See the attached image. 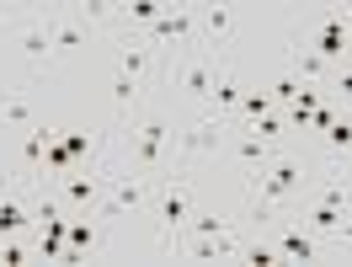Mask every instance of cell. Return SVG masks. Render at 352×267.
Here are the masks:
<instances>
[{
  "label": "cell",
  "instance_id": "obj_19",
  "mask_svg": "<svg viewBox=\"0 0 352 267\" xmlns=\"http://www.w3.org/2000/svg\"><path fill=\"white\" fill-rule=\"evenodd\" d=\"M235 32V6H198V43L219 48Z\"/></svg>",
  "mask_w": 352,
  "mask_h": 267
},
{
  "label": "cell",
  "instance_id": "obj_11",
  "mask_svg": "<svg viewBox=\"0 0 352 267\" xmlns=\"http://www.w3.org/2000/svg\"><path fill=\"white\" fill-rule=\"evenodd\" d=\"M107 182H112V171H91V166H75L69 177H59L48 193L65 203L69 214H91L96 203H102V193H107Z\"/></svg>",
  "mask_w": 352,
  "mask_h": 267
},
{
  "label": "cell",
  "instance_id": "obj_6",
  "mask_svg": "<svg viewBox=\"0 0 352 267\" xmlns=\"http://www.w3.org/2000/svg\"><path fill=\"white\" fill-rule=\"evenodd\" d=\"M11 38H16V59H22L27 81H38L59 65L54 59V38H48V11H27V17H11Z\"/></svg>",
  "mask_w": 352,
  "mask_h": 267
},
{
  "label": "cell",
  "instance_id": "obj_14",
  "mask_svg": "<svg viewBox=\"0 0 352 267\" xmlns=\"http://www.w3.org/2000/svg\"><path fill=\"white\" fill-rule=\"evenodd\" d=\"M32 230H38V198L27 193V182H16V187L0 182V241L32 235Z\"/></svg>",
  "mask_w": 352,
  "mask_h": 267
},
{
  "label": "cell",
  "instance_id": "obj_24",
  "mask_svg": "<svg viewBox=\"0 0 352 267\" xmlns=\"http://www.w3.org/2000/svg\"><path fill=\"white\" fill-rule=\"evenodd\" d=\"M299 91H305V81H299V75H294V70H278V75H272V86H267V96H272V107H294V96H299Z\"/></svg>",
  "mask_w": 352,
  "mask_h": 267
},
{
  "label": "cell",
  "instance_id": "obj_8",
  "mask_svg": "<svg viewBox=\"0 0 352 267\" xmlns=\"http://www.w3.org/2000/svg\"><path fill=\"white\" fill-rule=\"evenodd\" d=\"M224 139H230V123L224 118H208V112H187L182 118V129H176V166H187V160H219Z\"/></svg>",
  "mask_w": 352,
  "mask_h": 267
},
{
  "label": "cell",
  "instance_id": "obj_13",
  "mask_svg": "<svg viewBox=\"0 0 352 267\" xmlns=\"http://www.w3.org/2000/svg\"><path fill=\"white\" fill-rule=\"evenodd\" d=\"M59 139V123H32V129L22 134V145H16V182H27V187H43V156L48 145Z\"/></svg>",
  "mask_w": 352,
  "mask_h": 267
},
{
  "label": "cell",
  "instance_id": "obj_5",
  "mask_svg": "<svg viewBox=\"0 0 352 267\" xmlns=\"http://www.w3.org/2000/svg\"><path fill=\"white\" fill-rule=\"evenodd\" d=\"M299 48H309V54H320L331 70L347 65L352 59V32H347V6H326V11H315L305 22V32L294 38Z\"/></svg>",
  "mask_w": 352,
  "mask_h": 267
},
{
  "label": "cell",
  "instance_id": "obj_3",
  "mask_svg": "<svg viewBox=\"0 0 352 267\" xmlns=\"http://www.w3.org/2000/svg\"><path fill=\"white\" fill-rule=\"evenodd\" d=\"M219 59H214V48H182L171 65L160 70V86L176 96V107L182 112H203L208 107V96H214V81H219Z\"/></svg>",
  "mask_w": 352,
  "mask_h": 267
},
{
  "label": "cell",
  "instance_id": "obj_9",
  "mask_svg": "<svg viewBox=\"0 0 352 267\" xmlns=\"http://www.w3.org/2000/svg\"><path fill=\"white\" fill-rule=\"evenodd\" d=\"M144 38L160 48V59H166L171 48L176 54H182V48H198V6H166Z\"/></svg>",
  "mask_w": 352,
  "mask_h": 267
},
{
  "label": "cell",
  "instance_id": "obj_21",
  "mask_svg": "<svg viewBox=\"0 0 352 267\" xmlns=\"http://www.w3.org/2000/svg\"><path fill=\"white\" fill-rule=\"evenodd\" d=\"M69 257L65 262H80V257H91V251H96V246H102V224H86L80 220V214H69Z\"/></svg>",
  "mask_w": 352,
  "mask_h": 267
},
{
  "label": "cell",
  "instance_id": "obj_10",
  "mask_svg": "<svg viewBox=\"0 0 352 267\" xmlns=\"http://www.w3.org/2000/svg\"><path fill=\"white\" fill-rule=\"evenodd\" d=\"M267 235H272V246L283 251V262H320L331 246L309 230L305 220H294V214H283V220H272L267 224Z\"/></svg>",
  "mask_w": 352,
  "mask_h": 267
},
{
  "label": "cell",
  "instance_id": "obj_30",
  "mask_svg": "<svg viewBox=\"0 0 352 267\" xmlns=\"http://www.w3.org/2000/svg\"><path fill=\"white\" fill-rule=\"evenodd\" d=\"M347 32H352V6H347Z\"/></svg>",
  "mask_w": 352,
  "mask_h": 267
},
{
  "label": "cell",
  "instance_id": "obj_26",
  "mask_svg": "<svg viewBox=\"0 0 352 267\" xmlns=\"http://www.w3.org/2000/svg\"><path fill=\"white\" fill-rule=\"evenodd\" d=\"M326 96H331V102H342V107L352 112V59H347V65H336V70H331Z\"/></svg>",
  "mask_w": 352,
  "mask_h": 267
},
{
  "label": "cell",
  "instance_id": "obj_1",
  "mask_svg": "<svg viewBox=\"0 0 352 267\" xmlns=\"http://www.w3.org/2000/svg\"><path fill=\"white\" fill-rule=\"evenodd\" d=\"M320 171H326V160L315 156V150H299V145L272 150V160H267L262 171L245 182V203H241L245 230H267L272 220L294 214V209H299V198L315 187V177H320Z\"/></svg>",
  "mask_w": 352,
  "mask_h": 267
},
{
  "label": "cell",
  "instance_id": "obj_4",
  "mask_svg": "<svg viewBox=\"0 0 352 267\" xmlns=\"http://www.w3.org/2000/svg\"><path fill=\"white\" fill-rule=\"evenodd\" d=\"M192 209H198V182H192V177L171 171L166 182H155V193H150V220H155V230H160L166 251H171V246H176V235L187 230Z\"/></svg>",
  "mask_w": 352,
  "mask_h": 267
},
{
  "label": "cell",
  "instance_id": "obj_27",
  "mask_svg": "<svg viewBox=\"0 0 352 267\" xmlns=\"http://www.w3.org/2000/svg\"><path fill=\"white\" fill-rule=\"evenodd\" d=\"M38 251H32V235H11V241H0V262L6 267H22V262H32Z\"/></svg>",
  "mask_w": 352,
  "mask_h": 267
},
{
  "label": "cell",
  "instance_id": "obj_29",
  "mask_svg": "<svg viewBox=\"0 0 352 267\" xmlns=\"http://www.w3.org/2000/svg\"><path fill=\"white\" fill-rule=\"evenodd\" d=\"M336 166H342V171H352V150H347V156H342V160H336Z\"/></svg>",
  "mask_w": 352,
  "mask_h": 267
},
{
  "label": "cell",
  "instance_id": "obj_15",
  "mask_svg": "<svg viewBox=\"0 0 352 267\" xmlns=\"http://www.w3.org/2000/svg\"><path fill=\"white\" fill-rule=\"evenodd\" d=\"M112 70L144 81V86H155L160 70H166V59H160V48H155L150 38H118V59H112Z\"/></svg>",
  "mask_w": 352,
  "mask_h": 267
},
{
  "label": "cell",
  "instance_id": "obj_23",
  "mask_svg": "<svg viewBox=\"0 0 352 267\" xmlns=\"http://www.w3.org/2000/svg\"><path fill=\"white\" fill-rule=\"evenodd\" d=\"M0 123H11V129H32V123H38V112H32V96H27V91H6V96H0Z\"/></svg>",
  "mask_w": 352,
  "mask_h": 267
},
{
  "label": "cell",
  "instance_id": "obj_7",
  "mask_svg": "<svg viewBox=\"0 0 352 267\" xmlns=\"http://www.w3.org/2000/svg\"><path fill=\"white\" fill-rule=\"evenodd\" d=\"M150 193H155V182H150V177H133V171H123V177H112V182H107V193H102V203L91 209V220L102 224V230H112V224H123L129 214L150 209Z\"/></svg>",
  "mask_w": 352,
  "mask_h": 267
},
{
  "label": "cell",
  "instance_id": "obj_25",
  "mask_svg": "<svg viewBox=\"0 0 352 267\" xmlns=\"http://www.w3.org/2000/svg\"><path fill=\"white\" fill-rule=\"evenodd\" d=\"M262 112H272V96H267V86H262V91H245V96H241V107H235V118H230V123H256Z\"/></svg>",
  "mask_w": 352,
  "mask_h": 267
},
{
  "label": "cell",
  "instance_id": "obj_22",
  "mask_svg": "<svg viewBox=\"0 0 352 267\" xmlns=\"http://www.w3.org/2000/svg\"><path fill=\"white\" fill-rule=\"evenodd\" d=\"M288 70H294V75H299L305 86H326V81H331V65L320 59V54L299 48V43H294V54H288Z\"/></svg>",
  "mask_w": 352,
  "mask_h": 267
},
{
  "label": "cell",
  "instance_id": "obj_18",
  "mask_svg": "<svg viewBox=\"0 0 352 267\" xmlns=\"http://www.w3.org/2000/svg\"><path fill=\"white\" fill-rule=\"evenodd\" d=\"M241 96H245L241 70H235V65H224V70H219V81H214V96H208V107H203V112L230 123V118H235V107H241Z\"/></svg>",
  "mask_w": 352,
  "mask_h": 267
},
{
  "label": "cell",
  "instance_id": "obj_16",
  "mask_svg": "<svg viewBox=\"0 0 352 267\" xmlns=\"http://www.w3.org/2000/svg\"><path fill=\"white\" fill-rule=\"evenodd\" d=\"M48 38H54V59H69L75 48H86L91 22L80 17V6H59V11H48Z\"/></svg>",
  "mask_w": 352,
  "mask_h": 267
},
{
  "label": "cell",
  "instance_id": "obj_17",
  "mask_svg": "<svg viewBox=\"0 0 352 267\" xmlns=\"http://www.w3.org/2000/svg\"><path fill=\"white\" fill-rule=\"evenodd\" d=\"M245 220L241 214H224V209H192V220L187 230L176 235V241H224V235H241Z\"/></svg>",
  "mask_w": 352,
  "mask_h": 267
},
{
  "label": "cell",
  "instance_id": "obj_20",
  "mask_svg": "<svg viewBox=\"0 0 352 267\" xmlns=\"http://www.w3.org/2000/svg\"><path fill=\"white\" fill-rule=\"evenodd\" d=\"M347 150H352V112L342 107V112H336V123H331V129L315 139V156L326 160V166H336V160L347 156Z\"/></svg>",
  "mask_w": 352,
  "mask_h": 267
},
{
  "label": "cell",
  "instance_id": "obj_28",
  "mask_svg": "<svg viewBox=\"0 0 352 267\" xmlns=\"http://www.w3.org/2000/svg\"><path fill=\"white\" fill-rule=\"evenodd\" d=\"M331 251H352V209L342 214V224H336V235H331Z\"/></svg>",
  "mask_w": 352,
  "mask_h": 267
},
{
  "label": "cell",
  "instance_id": "obj_2",
  "mask_svg": "<svg viewBox=\"0 0 352 267\" xmlns=\"http://www.w3.org/2000/svg\"><path fill=\"white\" fill-rule=\"evenodd\" d=\"M182 118H187L182 107L171 112V107L144 102V107L118 129V134H123V171L150 177V182L171 177V171H176V129H182Z\"/></svg>",
  "mask_w": 352,
  "mask_h": 267
},
{
  "label": "cell",
  "instance_id": "obj_12",
  "mask_svg": "<svg viewBox=\"0 0 352 267\" xmlns=\"http://www.w3.org/2000/svg\"><path fill=\"white\" fill-rule=\"evenodd\" d=\"M272 150H278V145H267L262 134L235 129V123H230V139H224L219 160H230V166H235V177H241V182H251V177H256V171L267 166V160H272Z\"/></svg>",
  "mask_w": 352,
  "mask_h": 267
}]
</instances>
